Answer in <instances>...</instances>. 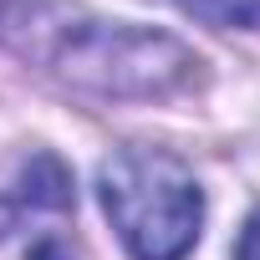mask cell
<instances>
[{
	"mask_svg": "<svg viewBox=\"0 0 260 260\" xmlns=\"http://www.w3.org/2000/svg\"><path fill=\"white\" fill-rule=\"evenodd\" d=\"M0 41L46 77L92 97H169L199 77V56L148 26L107 21L67 0H16L0 11Z\"/></svg>",
	"mask_w": 260,
	"mask_h": 260,
	"instance_id": "6da1fadb",
	"label": "cell"
},
{
	"mask_svg": "<svg viewBox=\"0 0 260 260\" xmlns=\"http://www.w3.org/2000/svg\"><path fill=\"white\" fill-rule=\"evenodd\" d=\"M102 209L133 260H184L204 224V189L169 148H117L102 164Z\"/></svg>",
	"mask_w": 260,
	"mask_h": 260,
	"instance_id": "7a4b0ae2",
	"label": "cell"
},
{
	"mask_svg": "<svg viewBox=\"0 0 260 260\" xmlns=\"http://www.w3.org/2000/svg\"><path fill=\"white\" fill-rule=\"evenodd\" d=\"M77 194H72V174L51 158V153H36L31 164H21V179H16V194H0V240L16 230L21 214H36V209H72Z\"/></svg>",
	"mask_w": 260,
	"mask_h": 260,
	"instance_id": "3957f363",
	"label": "cell"
},
{
	"mask_svg": "<svg viewBox=\"0 0 260 260\" xmlns=\"http://www.w3.org/2000/svg\"><path fill=\"white\" fill-rule=\"evenodd\" d=\"M179 6L214 31H260V0H179Z\"/></svg>",
	"mask_w": 260,
	"mask_h": 260,
	"instance_id": "277c9868",
	"label": "cell"
},
{
	"mask_svg": "<svg viewBox=\"0 0 260 260\" xmlns=\"http://www.w3.org/2000/svg\"><path fill=\"white\" fill-rule=\"evenodd\" d=\"M235 260H260V209L245 219V230H240V245H235Z\"/></svg>",
	"mask_w": 260,
	"mask_h": 260,
	"instance_id": "5b68a950",
	"label": "cell"
}]
</instances>
